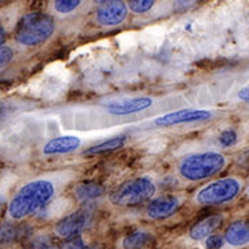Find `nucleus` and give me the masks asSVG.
<instances>
[{"mask_svg": "<svg viewBox=\"0 0 249 249\" xmlns=\"http://www.w3.org/2000/svg\"><path fill=\"white\" fill-rule=\"evenodd\" d=\"M155 0H127V7L134 14H144L150 11L154 6Z\"/></svg>", "mask_w": 249, "mask_h": 249, "instance_id": "f3484780", "label": "nucleus"}, {"mask_svg": "<svg viewBox=\"0 0 249 249\" xmlns=\"http://www.w3.org/2000/svg\"><path fill=\"white\" fill-rule=\"evenodd\" d=\"M14 58V52L9 46H0V70L6 68Z\"/></svg>", "mask_w": 249, "mask_h": 249, "instance_id": "aec40b11", "label": "nucleus"}, {"mask_svg": "<svg viewBox=\"0 0 249 249\" xmlns=\"http://www.w3.org/2000/svg\"><path fill=\"white\" fill-rule=\"evenodd\" d=\"M238 98L242 101H247L249 103V88H244L238 91Z\"/></svg>", "mask_w": 249, "mask_h": 249, "instance_id": "393cba45", "label": "nucleus"}, {"mask_svg": "<svg viewBox=\"0 0 249 249\" xmlns=\"http://www.w3.org/2000/svg\"><path fill=\"white\" fill-rule=\"evenodd\" d=\"M96 3H98V4H101V3H104V1H107V0H94Z\"/></svg>", "mask_w": 249, "mask_h": 249, "instance_id": "c85d7f7f", "label": "nucleus"}, {"mask_svg": "<svg viewBox=\"0 0 249 249\" xmlns=\"http://www.w3.org/2000/svg\"><path fill=\"white\" fill-rule=\"evenodd\" d=\"M224 244H226L224 235H219V234H212L205 241L206 249H222Z\"/></svg>", "mask_w": 249, "mask_h": 249, "instance_id": "4be33fe9", "label": "nucleus"}, {"mask_svg": "<svg viewBox=\"0 0 249 249\" xmlns=\"http://www.w3.org/2000/svg\"><path fill=\"white\" fill-rule=\"evenodd\" d=\"M213 114L206 109H178L173 112H168L165 115H160L154 119V124L158 127H170V126H178V124H198V122H205L211 119Z\"/></svg>", "mask_w": 249, "mask_h": 249, "instance_id": "0eeeda50", "label": "nucleus"}, {"mask_svg": "<svg viewBox=\"0 0 249 249\" xmlns=\"http://www.w3.org/2000/svg\"><path fill=\"white\" fill-rule=\"evenodd\" d=\"M224 240L231 247H244L249 244V222L248 220H237L231 223L226 231Z\"/></svg>", "mask_w": 249, "mask_h": 249, "instance_id": "ddd939ff", "label": "nucleus"}, {"mask_svg": "<svg viewBox=\"0 0 249 249\" xmlns=\"http://www.w3.org/2000/svg\"><path fill=\"white\" fill-rule=\"evenodd\" d=\"M4 115H6V108L3 107V106H0V119Z\"/></svg>", "mask_w": 249, "mask_h": 249, "instance_id": "bb28decb", "label": "nucleus"}, {"mask_svg": "<svg viewBox=\"0 0 249 249\" xmlns=\"http://www.w3.org/2000/svg\"><path fill=\"white\" fill-rule=\"evenodd\" d=\"M247 191H248V194H249V187H248V190H247Z\"/></svg>", "mask_w": 249, "mask_h": 249, "instance_id": "c756f323", "label": "nucleus"}, {"mask_svg": "<svg viewBox=\"0 0 249 249\" xmlns=\"http://www.w3.org/2000/svg\"><path fill=\"white\" fill-rule=\"evenodd\" d=\"M127 142V137L126 136H116V137H112L109 140H106V142H97L94 145L89 147L88 150H85L83 155L85 157H96V155H101V154H107V152H112L115 150H119L122 148L124 144Z\"/></svg>", "mask_w": 249, "mask_h": 249, "instance_id": "4468645a", "label": "nucleus"}, {"mask_svg": "<svg viewBox=\"0 0 249 249\" xmlns=\"http://www.w3.org/2000/svg\"><path fill=\"white\" fill-rule=\"evenodd\" d=\"M82 0H54V10L60 14H70L78 9Z\"/></svg>", "mask_w": 249, "mask_h": 249, "instance_id": "a211bd4d", "label": "nucleus"}, {"mask_svg": "<svg viewBox=\"0 0 249 249\" xmlns=\"http://www.w3.org/2000/svg\"><path fill=\"white\" fill-rule=\"evenodd\" d=\"M154 244V235L147 231H134L122 241L124 249H148Z\"/></svg>", "mask_w": 249, "mask_h": 249, "instance_id": "2eb2a0df", "label": "nucleus"}, {"mask_svg": "<svg viewBox=\"0 0 249 249\" xmlns=\"http://www.w3.org/2000/svg\"><path fill=\"white\" fill-rule=\"evenodd\" d=\"M223 223V216L222 214H212V216H208L202 220L196 222V224H193V227L190 229L188 235L190 238L194 241H201L208 238L209 235H212Z\"/></svg>", "mask_w": 249, "mask_h": 249, "instance_id": "f8f14e48", "label": "nucleus"}, {"mask_svg": "<svg viewBox=\"0 0 249 249\" xmlns=\"http://www.w3.org/2000/svg\"><path fill=\"white\" fill-rule=\"evenodd\" d=\"M27 249H58L55 245V242L52 237L49 235H39L31 241V244L28 245Z\"/></svg>", "mask_w": 249, "mask_h": 249, "instance_id": "6ab92c4d", "label": "nucleus"}, {"mask_svg": "<svg viewBox=\"0 0 249 249\" xmlns=\"http://www.w3.org/2000/svg\"><path fill=\"white\" fill-rule=\"evenodd\" d=\"M226 166V158L220 152L205 151L186 155L178 162L180 178L187 181H201L216 176Z\"/></svg>", "mask_w": 249, "mask_h": 249, "instance_id": "f03ea898", "label": "nucleus"}, {"mask_svg": "<svg viewBox=\"0 0 249 249\" xmlns=\"http://www.w3.org/2000/svg\"><path fill=\"white\" fill-rule=\"evenodd\" d=\"M237 133L231 130V129H227L222 132V134L219 136V142L222 144L223 147H230V145H234L237 142Z\"/></svg>", "mask_w": 249, "mask_h": 249, "instance_id": "5701e85b", "label": "nucleus"}, {"mask_svg": "<svg viewBox=\"0 0 249 249\" xmlns=\"http://www.w3.org/2000/svg\"><path fill=\"white\" fill-rule=\"evenodd\" d=\"M241 190L240 180L234 178H220L199 188L196 194V202L205 206L227 204L240 196Z\"/></svg>", "mask_w": 249, "mask_h": 249, "instance_id": "39448f33", "label": "nucleus"}, {"mask_svg": "<svg viewBox=\"0 0 249 249\" xmlns=\"http://www.w3.org/2000/svg\"><path fill=\"white\" fill-rule=\"evenodd\" d=\"M86 249H103L100 245H93V247H88Z\"/></svg>", "mask_w": 249, "mask_h": 249, "instance_id": "cd10ccee", "label": "nucleus"}, {"mask_svg": "<svg viewBox=\"0 0 249 249\" xmlns=\"http://www.w3.org/2000/svg\"><path fill=\"white\" fill-rule=\"evenodd\" d=\"M180 202L175 196H160L150 201L145 208V214L152 220H165L178 212Z\"/></svg>", "mask_w": 249, "mask_h": 249, "instance_id": "1a4fd4ad", "label": "nucleus"}, {"mask_svg": "<svg viewBox=\"0 0 249 249\" xmlns=\"http://www.w3.org/2000/svg\"><path fill=\"white\" fill-rule=\"evenodd\" d=\"M157 186L150 178H136L122 183L109 194V202L115 206H137L150 201Z\"/></svg>", "mask_w": 249, "mask_h": 249, "instance_id": "20e7f679", "label": "nucleus"}, {"mask_svg": "<svg viewBox=\"0 0 249 249\" xmlns=\"http://www.w3.org/2000/svg\"><path fill=\"white\" fill-rule=\"evenodd\" d=\"M86 244L82 240V237H75L71 240H67L58 249H86Z\"/></svg>", "mask_w": 249, "mask_h": 249, "instance_id": "b1692460", "label": "nucleus"}, {"mask_svg": "<svg viewBox=\"0 0 249 249\" xmlns=\"http://www.w3.org/2000/svg\"><path fill=\"white\" fill-rule=\"evenodd\" d=\"M93 214H94V209L91 205L88 204L86 206L62 217L61 220L55 224L54 231L64 240L80 237V234L90 226V223L93 220Z\"/></svg>", "mask_w": 249, "mask_h": 249, "instance_id": "423d86ee", "label": "nucleus"}, {"mask_svg": "<svg viewBox=\"0 0 249 249\" xmlns=\"http://www.w3.org/2000/svg\"><path fill=\"white\" fill-rule=\"evenodd\" d=\"M55 31L54 18L43 11L28 13L18 21L16 28V40L27 47L43 45L53 36Z\"/></svg>", "mask_w": 249, "mask_h": 249, "instance_id": "7ed1b4c3", "label": "nucleus"}, {"mask_svg": "<svg viewBox=\"0 0 249 249\" xmlns=\"http://www.w3.org/2000/svg\"><path fill=\"white\" fill-rule=\"evenodd\" d=\"M17 234L18 229L13 227L11 224H9V226H3V227L0 229V241H1V242H11V241H14L17 238Z\"/></svg>", "mask_w": 249, "mask_h": 249, "instance_id": "412c9836", "label": "nucleus"}, {"mask_svg": "<svg viewBox=\"0 0 249 249\" xmlns=\"http://www.w3.org/2000/svg\"><path fill=\"white\" fill-rule=\"evenodd\" d=\"M55 183L50 178H35L25 183L10 199L7 214L11 220H24L46 208L55 196Z\"/></svg>", "mask_w": 249, "mask_h": 249, "instance_id": "f257e3e1", "label": "nucleus"}, {"mask_svg": "<svg viewBox=\"0 0 249 249\" xmlns=\"http://www.w3.org/2000/svg\"><path fill=\"white\" fill-rule=\"evenodd\" d=\"M152 104H154V101H152L151 97H133L109 103L106 109L111 115L126 116L147 111L148 108L152 107Z\"/></svg>", "mask_w": 249, "mask_h": 249, "instance_id": "9d476101", "label": "nucleus"}, {"mask_svg": "<svg viewBox=\"0 0 249 249\" xmlns=\"http://www.w3.org/2000/svg\"><path fill=\"white\" fill-rule=\"evenodd\" d=\"M6 40H7V32L3 25H0V46H4Z\"/></svg>", "mask_w": 249, "mask_h": 249, "instance_id": "a878e982", "label": "nucleus"}, {"mask_svg": "<svg viewBox=\"0 0 249 249\" xmlns=\"http://www.w3.org/2000/svg\"><path fill=\"white\" fill-rule=\"evenodd\" d=\"M82 144V140L76 136H58L46 142L42 148L45 155H65L76 151Z\"/></svg>", "mask_w": 249, "mask_h": 249, "instance_id": "9b49d317", "label": "nucleus"}, {"mask_svg": "<svg viewBox=\"0 0 249 249\" xmlns=\"http://www.w3.org/2000/svg\"><path fill=\"white\" fill-rule=\"evenodd\" d=\"M129 7L124 0H107L98 4L96 19L103 27H115L121 25L127 17Z\"/></svg>", "mask_w": 249, "mask_h": 249, "instance_id": "6e6552de", "label": "nucleus"}, {"mask_svg": "<svg viewBox=\"0 0 249 249\" xmlns=\"http://www.w3.org/2000/svg\"><path fill=\"white\" fill-rule=\"evenodd\" d=\"M103 194H104L103 186H100L98 183H94V181L80 183L75 188V196L82 202H91Z\"/></svg>", "mask_w": 249, "mask_h": 249, "instance_id": "dca6fc26", "label": "nucleus"}]
</instances>
